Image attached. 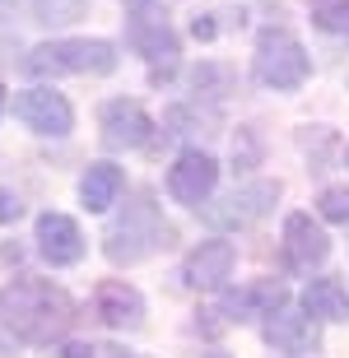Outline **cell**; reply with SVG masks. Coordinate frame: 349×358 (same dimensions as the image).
<instances>
[{
	"instance_id": "19",
	"label": "cell",
	"mask_w": 349,
	"mask_h": 358,
	"mask_svg": "<svg viewBox=\"0 0 349 358\" xmlns=\"http://www.w3.org/2000/svg\"><path fill=\"white\" fill-rule=\"evenodd\" d=\"M317 28L326 33H349V0H308Z\"/></svg>"
},
{
	"instance_id": "23",
	"label": "cell",
	"mask_w": 349,
	"mask_h": 358,
	"mask_svg": "<svg viewBox=\"0 0 349 358\" xmlns=\"http://www.w3.org/2000/svg\"><path fill=\"white\" fill-rule=\"evenodd\" d=\"M61 358H94L89 345H61Z\"/></svg>"
},
{
	"instance_id": "12",
	"label": "cell",
	"mask_w": 349,
	"mask_h": 358,
	"mask_svg": "<svg viewBox=\"0 0 349 358\" xmlns=\"http://www.w3.org/2000/svg\"><path fill=\"white\" fill-rule=\"evenodd\" d=\"M233 261H238V247L224 242V238H210V242H201V247L187 256L182 279H187L191 289H219V284L233 275Z\"/></svg>"
},
{
	"instance_id": "5",
	"label": "cell",
	"mask_w": 349,
	"mask_h": 358,
	"mask_svg": "<svg viewBox=\"0 0 349 358\" xmlns=\"http://www.w3.org/2000/svg\"><path fill=\"white\" fill-rule=\"evenodd\" d=\"M275 200H280V182H247L238 191H229L219 205H205L201 214H205V224H215V228H247L261 214H270Z\"/></svg>"
},
{
	"instance_id": "16",
	"label": "cell",
	"mask_w": 349,
	"mask_h": 358,
	"mask_svg": "<svg viewBox=\"0 0 349 358\" xmlns=\"http://www.w3.org/2000/svg\"><path fill=\"white\" fill-rule=\"evenodd\" d=\"M121 186H126V177H121L117 163H94V168L80 177V200L94 214H103V210H112V205H117Z\"/></svg>"
},
{
	"instance_id": "21",
	"label": "cell",
	"mask_w": 349,
	"mask_h": 358,
	"mask_svg": "<svg viewBox=\"0 0 349 358\" xmlns=\"http://www.w3.org/2000/svg\"><path fill=\"white\" fill-rule=\"evenodd\" d=\"M191 84H196V93H210V98H219V93H229L233 75L224 66H201L196 75H191Z\"/></svg>"
},
{
	"instance_id": "17",
	"label": "cell",
	"mask_w": 349,
	"mask_h": 358,
	"mask_svg": "<svg viewBox=\"0 0 349 358\" xmlns=\"http://www.w3.org/2000/svg\"><path fill=\"white\" fill-rule=\"evenodd\" d=\"M303 312L312 321H349V293L336 279H312L303 293Z\"/></svg>"
},
{
	"instance_id": "2",
	"label": "cell",
	"mask_w": 349,
	"mask_h": 358,
	"mask_svg": "<svg viewBox=\"0 0 349 358\" xmlns=\"http://www.w3.org/2000/svg\"><path fill=\"white\" fill-rule=\"evenodd\" d=\"M163 247H173V224L163 219V210L154 205L149 191H135L103 233V252H108L112 266H135V261H145Z\"/></svg>"
},
{
	"instance_id": "26",
	"label": "cell",
	"mask_w": 349,
	"mask_h": 358,
	"mask_svg": "<svg viewBox=\"0 0 349 358\" xmlns=\"http://www.w3.org/2000/svg\"><path fill=\"white\" fill-rule=\"evenodd\" d=\"M0 112H5V89H0Z\"/></svg>"
},
{
	"instance_id": "9",
	"label": "cell",
	"mask_w": 349,
	"mask_h": 358,
	"mask_svg": "<svg viewBox=\"0 0 349 358\" xmlns=\"http://www.w3.org/2000/svg\"><path fill=\"white\" fill-rule=\"evenodd\" d=\"M154 135V121L140 103H126V98H112L103 107V145L108 149H140L149 145Z\"/></svg>"
},
{
	"instance_id": "11",
	"label": "cell",
	"mask_w": 349,
	"mask_h": 358,
	"mask_svg": "<svg viewBox=\"0 0 349 358\" xmlns=\"http://www.w3.org/2000/svg\"><path fill=\"white\" fill-rule=\"evenodd\" d=\"M94 312L108 321L112 331H135L145 321V298L140 289H131L126 279H103L94 293Z\"/></svg>"
},
{
	"instance_id": "22",
	"label": "cell",
	"mask_w": 349,
	"mask_h": 358,
	"mask_svg": "<svg viewBox=\"0 0 349 358\" xmlns=\"http://www.w3.org/2000/svg\"><path fill=\"white\" fill-rule=\"evenodd\" d=\"M24 214V205H19V196H10L5 186H0V224H14Z\"/></svg>"
},
{
	"instance_id": "10",
	"label": "cell",
	"mask_w": 349,
	"mask_h": 358,
	"mask_svg": "<svg viewBox=\"0 0 349 358\" xmlns=\"http://www.w3.org/2000/svg\"><path fill=\"white\" fill-rule=\"evenodd\" d=\"M38 252L42 261H52V266H75L84 256V233L80 224L70 219V214H42L38 219Z\"/></svg>"
},
{
	"instance_id": "14",
	"label": "cell",
	"mask_w": 349,
	"mask_h": 358,
	"mask_svg": "<svg viewBox=\"0 0 349 358\" xmlns=\"http://www.w3.org/2000/svg\"><path fill=\"white\" fill-rule=\"evenodd\" d=\"M219 307L229 312V321H256V317L270 321L284 307V284L261 279V284H247V289H229L219 298Z\"/></svg>"
},
{
	"instance_id": "25",
	"label": "cell",
	"mask_w": 349,
	"mask_h": 358,
	"mask_svg": "<svg viewBox=\"0 0 349 358\" xmlns=\"http://www.w3.org/2000/svg\"><path fill=\"white\" fill-rule=\"evenodd\" d=\"M10 349H14V335H10V331H5V326H0V358L10 354Z\"/></svg>"
},
{
	"instance_id": "20",
	"label": "cell",
	"mask_w": 349,
	"mask_h": 358,
	"mask_svg": "<svg viewBox=\"0 0 349 358\" xmlns=\"http://www.w3.org/2000/svg\"><path fill=\"white\" fill-rule=\"evenodd\" d=\"M317 205H322V219H331V224H349V186H326Z\"/></svg>"
},
{
	"instance_id": "15",
	"label": "cell",
	"mask_w": 349,
	"mask_h": 358,
	"mask_svg": "<svg viewBox=\"0 0 349 358\" xmlns=\"http://www.w3.org/2000/svg\"><path fill=\"white\" fill-rule=\"evenodd\" d=\"M266 345L280 349V354H312L317 349V321L298 307H280L266 321Z\"/></svg>"
},
{
	"instance_id": "6",
	"label": "cell",
	"mask_w": 349,
	"mask_h": 358,
	"mask_svg": "<svg viewBox=\"0 0 349 358\" xmlns=\"http://www.w3.org/2000/svg\"><path fill=\"white\" fill-rule=\"evenodd\" d=\"M14 117L24 121L28 131L52 135V140L70 135V126H75V112H70L66 93H56V89H24L14 98Z\"/></svg>"
},
{
	"instance_id": "18",
	"label": "cell",
	"mask_w": 349,
	"mask_h": 358,
	"mask_svg": "<svg viewBox=\"0 0 349 358\" xmlns=\"http://www.w3.org/2000/svg\"><path fill=\"white\" fill-rule=\"evenodd\" d=\"M84 14V0H33V19L47 28H61V24H75Z\"/></svg>"
},
{
	"instance_id": "13",
	"label": "cell",
	"mask_w": 349,
	"mask_h": 358,
	"mask_svg": "<svg viewBox=\"0 0 349 358\" xmlns=\"http://www.w3.org/2000/svg\"><path fill=\"white\" fill-rule=\"evenodd\" d=\"M284 256L298 270H312L331 256V238L322 233V224H312V214H289L284 219Z\"/></svg>"
},
{
	"instance_id": "8",
	"label": "cell",
	"mask_w": 349,
	"mask_h": 358,
	"mask_svg": "<svg viewBox=\"0 0 349 358\" xmlns=\"http://www.w3.org/2000/svg\"><path fill=\"white\" fill-rule=\"evenodd\" d=\"M126 38H131V47L145 61H154V66H173V56H177V33L173 24H168V14L159 10H131V28H126Z\"/></svg>"
},
{
	"instance_id": "24",
	"label": "cell",
	"mask_w": 349,
	"mask_h": 358,
	"mask_svg": "<svg viewBox=\"0 0 349 358\" xmlns=\"http://www.w3.org/2000/svg\"><path fill=\"white\" fill-rule=\"evenodd\" d=\"M163 0H126V10H159Z\"/></svg>"
},
{
	"instance_id": "3",
	"label": "cell",
	"mask_w": 349,
	"mask_h": 358,
	"mask_svg": "<svg viewBox=\"0 0 349 358\" xmlns=\"http://www.w3.org/2000/svg\"><path fill=\"white\" fill-rule=\"evenodd\" d=\"M28 75H112L117 70V47L103 38H61L33 47L24 61Z\"/></svg>"
},
{
	"instance_id": "4",
	"label": "cell",
	"mask_w": 349,
	"mask_h": 358,
	"mask_svg": "<svg viewBox=\"0 0 349 358\" xmlns=\"http://www.w3.org/2000/svg\"><path fill=\"white\" fill-rule=\"evenodd\" d=\"M308 70H312L308 52H303V42L289 28H266L256 38V56H252L256 84H266V89H298L308 80Z\"/></svg>"
},
{
	"instance_id": "1",
	"label": "cell",
	"mask_w": 349,
	"mask_h": 358,
	"mask_svg": "<svg viewBox=\"0 0 349 358\" xmlns=\"http://www.w3.org/2000/svg\"><path fill=\"white\" fill-rule=\"evenodd\" d=\"M75 321V303L66 289H56L47 279H14L0 293V326L14 340L28 345H52L66 335V326Z\"/></svg>"
},
{
	"instance_id": "7",
	"label": "cell",
	"mask_w": 349,
	"mask_h": 358,
	"mask_svg": "<svg viewBox=\"0 0 349 358\" xmlns=\"http://www.w3.org/2000/svg\"><path fill=\"white\" fill-rule=\"evenodd\" d=\"M215 182H219V163L210 159V154H201V149L177 154V163L168 168V196L182 200V205H196V210L210 200Z\"/></svg>"
}]
</instances>
